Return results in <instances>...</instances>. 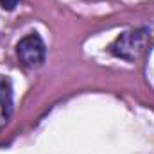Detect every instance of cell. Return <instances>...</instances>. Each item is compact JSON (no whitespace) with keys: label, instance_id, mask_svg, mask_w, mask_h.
<instances>
[{"label":"cell","instance_id":"6da1fadb","mask_svg":"<svg viewBox=\"0 0 154 154\" xmlns=\"http://www.w3.org/2000/svg\"><path fill=\"white\" fill-rule=\"evenodd\" d=\"M151 43V32L145 27L140 29H131L122 32L120 36H116V39L109 45V52L124 61H136L140 59L145 50L149 48Z\"/></svg>","mask_w":154,"mask_h":154},{"label":"cell","instance_id":"7a4b0ae2","mask_svg":"<svg viewBox=\"0 0 154 154\" xmlns=\"http://www.w3.org/2000/svg\"><path fill=\"white\" fill-rule=\"evenodd\" d=\"M16 56H18V61L25 68L41 66L45 63V57H47V48H45L43 39L36 32L27 34L25 38H22L16 43Z\"/></svg>","mask_w":154,"mask_h":154},{"label":"cell","instance_id":"3957f363","mask_svg":"<svg viewBox=\"0 0 154 154\" xmlns=\"http://www.w3.org/2000/svg\"><path fill=\"white\" fill-rule=\"evenodd\" d=\"M13 111V93H11V82L5 77H0V127L7 124Z\"/></svg>","mask_w":154,"mask_h":154},{"label":"cell","instance_id":"277c9868","mask_svg":"<svg viewBox=\"0 0 154 154\" xmlns=\"http://www.w3.org/2000/svg\"><path fill=\"white\" fill-rule=\"evenodd\" d=\"M18 4H20V0H0V7L4 11H13Z\"/></svg>","mask_w":154,"mask_h":154}]
</instances>
